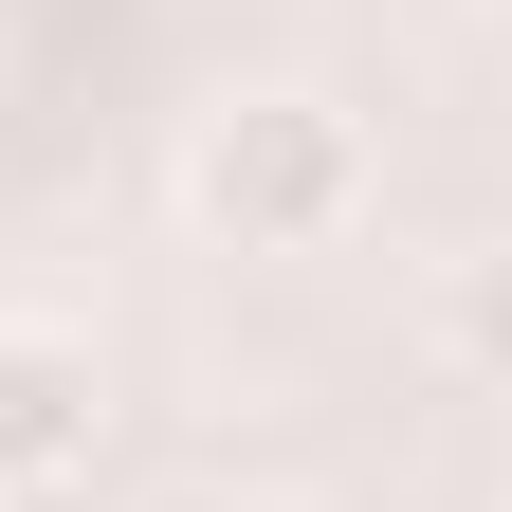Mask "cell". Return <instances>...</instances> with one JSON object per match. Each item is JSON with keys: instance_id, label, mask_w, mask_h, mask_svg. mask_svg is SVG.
<instances>
[{"instance_id": "obj_2", "label": "cell", "mask_w": 512, "mask_h": 512, "mask_svg": "<svg viewBox=\"0 0 512 512\" xmlns=\"http://www.w3.org/2000/svg\"><path fill=\"white\" fill-rule=\"evenodd\" d=\"M92 439H110V366H92V330L0 311V512L74 494V476H92Z\"/></svg>"}, {"instance_id": "obj_5", "label": "cell", "mask_w": 512, "mask_h": 512, "mask_svg": "<svg viewBox=\"0 0 512 512\" xmlns=\"http://www.w3.org/2000/svg\"><path fill=\"white\" fill-rule=\"evenodd\" d=\"M494 37H512V0H494Z\"/></svg>"}, {"instance_id": "obj_1", "label": "cell", "mask_w": 512, "mask_h": 512, "mask_svg": "<svg viewBox=\"0 0 512 512\" xmlns=\"http://www.w3.org/2000/svg\"><path fill=\"white\" fill-rule=\"evenodd\" d=\"M183 220H202L220 256H330L366 220V110L293 92V74L220 92L202 128H183Z\"/></svg>"}, {"instance_id": "obj_4", "label": "cell", "mask_w": 512, "mask_h": 512, "mask_svg": "<svg viewBox=\"0 0 512 512\" xmlns=\"http://www.w3.org/2000/svg\"><path fill=\"white\" fill-rule=\"evenodd\" d=\"M147 512H256V494H147Z\"/></svg>"}, {"instance_id": "obj_3", "label": "cell", "mask_w": 512, "mask_h": 512, "mask_svg": "<svg viewBox=\"0 0 512 512\" xmlns=\"http://www.w3.org/2000/svg\"><path fill=\"white\" fill-rule=\"evenodd\" d=\"M439 348H458V384H494V403H512V238L439 275Z\"/></svg>"}]
</instances>
